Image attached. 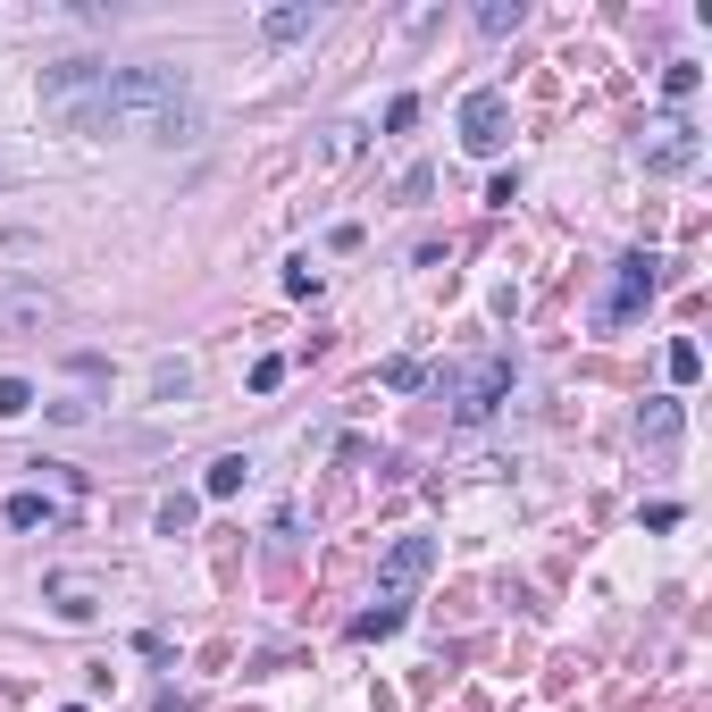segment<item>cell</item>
Segmentation results:
<instances>
[{
    "label": "cell",
    "instance_id": "obj_25",
    "mask_svg": "<svg viewBox=\"0 0 712 712\" xmlns=\"http://www.w3.org/2000/svg\"><path fill=\"white\" fill-rule=\"evenodd\" d=\"M59 712H84V704H59Z\"/></svg>",
    "mask_w": 712,
    "mask_h": 712
},
{
    "label": "cell",
    "instance_id": "obj_5",
    "mask_svg": "<svg viewBox=\"0 0 712 712\" xmlns=\"http://www.w3.org/2000/svg\"><path fill=\"white\" fill-rule=\"evenodd\" d=\"M504 394H511V353H495V360H478V369L452 386V419H461V428H478V419L504 411Z\"/></svg>",
    "mask_w": 712,
    "mask_h": 712
},
{
    "label": "cell",
    "instance_id": "obj_23",
    "mask_svg": "<svg viewBox=\"0 0 712 712\" xmlns=\"http://www.w3.org/2000/svg\"><path fill=\"white\" fill-rule=\"evenodd\" d=\"M277 386H285V360H277V353L252 360V394H277Z\"/></svg>",
    "mask_w": 712,
    "mask_h": 712
},
{
    "label": "cell",
    "instance_id": "obj_1",
    "mask_svg": "<svg viewBox=\"0 0 712 712\" xmlns=\"http://www.w3.org/2000/svg\"><path fill=\"white\" fill-rule=\"evenodd\" d=\"M110 134H134V143H202V101L176 68H110Z\"/></svg>",
    "mask_w": 712,
    "mask_h": 712
},
{
    "label": "cell",
    "instance_id": "obj_2",
    "mask_svg": "<svg viewBox=\"0 0 712 712\" xmlns=\"http://www.w3.org/2000/svg\"><path fill=\"white\" fill-rule=\"evenodd\" d=\"M101 93H110V68H101V59H59V68H42V110H51L68 134H84V143L110 134Z\"/></svg>",
    "mask_w": 712,
    "mask_h": 712
},
{
    "label": "cell",
    "instance_id": "obj_4",
    "mask_svg": "<svg viewBox=\"0 0 712 712\" xmlns=\"http://www.w3.org/2000/svg\"><path fill=\"white\" fill-rule=\"evenodd\" d=\"M638 160H645V169H654V176H688L695 169V160H704V134H695L688 126V118H654V126H645V143H638Z\"/></svg>",
    "mask_w": 712,
    "mask_h": 712
},
{
    "label": "cell",
    "instance_id": "obj_15",
    "mask_svg": "<svg viewBox=\"0 0 712 712\" xmlns=\"http://www.w3.org/2000/svg\"><path fill=\"white\" fill-rule=\"evenodd\" d=\"M403 629V603H369V612L353 620V638H394Z\"/></svg>",
    "mask_w": 712,
    "mask_h": 712
},
{
    "label": "cell",
    "instance_id": "obj_3",
    "mask_svg": "<svg viewBox=\"0 0 712 712\" xmlns=\"http://www.w3.org/2000/svg\"><path fill=\"white\" fill-rule=\"evenodd\" d=\"M654 268H662L654 252H629V261H612V294L596 302V319H603V327H620V319H638L645 302H654V285H662Z\"/></svg>",
    "mask_w": 712,
    "mask_h": 712
},
{
    "label": "cell",
    "instance_id": "obj_22",
    "mask_svg": "<svg viewBox=\"0 0 712 712\" xmlns=\"http://www.w3.org/2000/svg\"><path fill=\"white\" fill-rule=\"evenodd\" d=\"M285 294H294V302H311V294H319V268H311V261H294V268H285Z\"/></svg>",
    "mask_w": 712,
    "mask_h": 712
},
{
    "label": "cell",
    "instance_id": "obj_11",
    "mask_svg": "<svg viewBox=\"0 0 712 712\" xmlns=\"http://www.w3.org/2000/svg\"><path fill=\"white\" fill-rule=\"evenodd\" d=\"M261 34L268 42H302V34H319V9H311V0H285V9L261 18Z\"/></svg>",
    "mask_w": 712,
    "mask_h": 712
},
{
    "label": "cell",
    "instance_id": "obj_10",
    "mask_svg": "<svg viewBox=\"0 0 712 712\" xmlns=\"http://www.w3.org/2000/svg\"><path fill=\"white\" fill-rule=\"evenodd\" d=\"M679 428H688V411H679L671 394H654V403L638 411V445H654V452H671V445H679Z\"/></svg>",
    "mask_w": 712,
    "mask_h": 712
},
{
    "label": "cell",
    "instance_id": "obj_18",
    "mask_svg": "<svg viewBox=\"0 0 712 712\" xmlns=\"http://www.w3.org/2000/svg\"><path fill=\"white\" fill-rule=\"evenodd\" d=\"M671 377H679V386H695V377H704V353H695V344H688V336H679V344H671Z\"/></svg>",
    "mask_w": 712,
    "mask_h": 712
},
{
    "label": "cell",
    "instance_id": "obj_14",
    "mask_svg": "<svg viewBox=\"0 0 712 712\" xmlns=\"http://www.w3.org/2000/svg\"><path fill=\"white\" fill-rule=\"evenodd\" d=\"M193 520H202V495H169V504H160V537H185Z\"/></svg>",
    "mask_w": 712,
    "mask_h": 712
},
{
    "label": "cell",
    "instance_id": "obj_8",
    "mask_svg": "<svg viewBox=\"0 0 712 712\" xmlns=\"http://www.w3.org/2000/svg\"><path fill=\"white\" fill-rule=\"evenodd\" d=\"M59 319V302L42 294V285H18V277H0V336H34V327Z\"/></svg>",
    "mask_w": 712,
    "mask_h": 712
},
{
    "label": "cell",
    "instance_id": "obj_21",
    "mask_svg": "<svg viewBox=\"0 0 712 712\" xmlns=\"http://www.w3.org/2000/svg\"><path fill=\"white\" fill-rule=\"evenodd\" d=\"M360 151V126H327V143H319V160H353Z\"/></svg>",
    "mask_w": 712,
    "mask_h": 712
},
{
    "label": "cell",
    "instance_id": "obj_9",
    "mask_svg": "<svg viewBox=\"0 0 712 712\" xmlns=\"http://www.w3.org/2000/svg\"><path fill=\"white\" fill-rule=\"evenodd\" d=\"M42 603H51L59 620H93L101 612V587L84 579V570H51V579H42Z\"/></svg>",
    "mask_w": 712,
    "mask_h": 712
},
{
    "label": "cell",
    "instance_id": "obj_17",
    "mask_svg": "<svg viewBox=\"0 0 712 712\" xmlns=\"http://www.w3.org/2000/svg\"><path fill=\"white\" fill-rule=\"evenodd\" d=\"M51 520V504H42V495H9V528H42Z\"/></svg>",
    "mask_w": 712,
    "mask_h": 712
},
{
    "label": "cell",
    "instance_id": "obj_7",
    "mask_svg": "<svg viewBox=\"0 0 712 712\" xmlns=\"http://www.w3.org/2000/svg\"><path fill=\"white\" fill-rule=\"evenodd\" d=\"M461 143L478 151V160H495V151L511 143V101L495 93V84H478V93L461 101Z\"/></svg>",
    "mask_w": 712,
    "mask_h": 712
},
{
    "label": "cell",
    "instance_id": "obj_13",
    "mask_svg": "<svg viewBox=\"0 0 712 712\" xmlns=\"http://www.w3.org/2000/svg\"><path fill=\"white\" fill-rule=\"evenodd\" d=\"M520 18H528L520 0H487V9H478V34H495V42H504V34H520Z\"/></svg>",
    "mask_w": 712,
    "mask_h": 712
},
{
    "label": "cell",
    "instance_id": "obj_20",
    "mask_svg": "<svg viewBox=\"0 0 712 712\" xmlns=\"http://www.w3.org/2000/svg\"><path fill=\"white\" fill-rule=\"evenodd\" d=\"M160 394H169V403H185V394H193V369H185V360H160Z\"/></svg>",
    "mask_w": 712,
    "mask_h": 712
},
{
    "label": "cell",
    "instance_id": "obj_16",
    "mask_svg": "<svg viewBox=\"0 0 712 712\" xmlns=\"http://www.w3.org/2000/svg\"><path fill=\"white\" fill-rule=\"evenodd\" d=\"M34 411V386H26V377H0V419H26Z\"/></svg>",
    "mask_w": 712,
    "mask_h": 712
},
{
    "label": "cell",
    "instance_id": "obj_6",
    "mask_svg": "<svg viewBox=\"0 0 712 712\" xmlns=\"http://www.w3.org/2000/svg\"><path fill=\"white\" fill-rule=\"evenodd\" d=\"M436 570V545L428 537H394L386 562H377V603H411V587Z\"/></svg>",
    "mask_w": 712,
    "mask_h": 712
},
{
    "label": "cell",
    "instance_id": "obj_24",
    "mask_svg": "<svg viewBox=\"0 0 712 712\" xmlns=\"http://www.w3.org/2000/svg\"><path fill=\"white\" fill-rule=\"evenodd\" d=\"M386 126H394V134L419 126V101H411V93H394V101H386Z\"/></svg>",
    "mask_w": 712,
    "mask_h": 712
},
{
    "label": "cell",
    "instance_id": "obj_12",
    "mask_svg": "<svg viewBox=\"0 0 712 712\" xmlns=\"http://www.w3.org/2000/svg\"><path fill=\"white\" fill-rule=\"evenodd\" d=\"M244 478H252L244 452H218V461H210V478H202V495H210V504H226V495H244Z\"/></svg>",
    "mask_w": 712,
    "mask_h": 712
},
{
    "label": "cell",
    "instance_id": "obj_19",
    "mask_svg": "<svg viewBox=\"0 0 712 712\" xmlns=\"http://www.w3.org/2000/svg\"><path fill=\"white\" fill-rule=\"evenodd\" d=\"M695 75H704V68H688V59H671V68H662V93H671V101H688V93H695Z\"/></svg>",
    "mask_w": 712,
    "mask_h": 712
}]
</instances>
